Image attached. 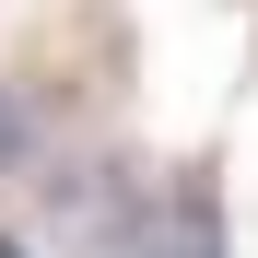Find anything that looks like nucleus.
<instances>
[{
    "label": "nucleus",
    "mask_w": 258,
    "mask_h": 258,
    "mask_svg": "<svg viewBox=\"0 0 258 258\" xmlns=\"http://www.w3.org/2000/svg\"><path fill=\"white\" fill-rule=\"evenodd\" d=\"M24 164H35V106L0 82V176H24Z\"/></svg>",
    "instance_id": "nucleus-1"
},
{
    "label": "nucleus",
    "mask_w": 258,
    "mask_h": 258,
    "mask_svg": "<svg viewBox=\"0 0 258 258\" xmlns=\"http://www.w3.org/2000/svg\"><path fill=\"white\" fill-rule=\"evenodd\" d=\"M0 258H24V246H12V235H0Z\"/></svg>",
    "instance_id": "nucleus-2"
}]
</instances>
